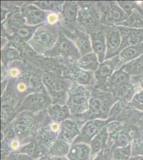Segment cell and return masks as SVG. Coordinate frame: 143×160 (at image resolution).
<instances>
[{
  "label": "cell",
  "mask_w": 143,
  "mask_h": 160,
  "mask_svg": "<svg viewBox=\"0 0 143 160\" xmlns=\"http://www.w3.org/2000/svg\"><path fill=\"white\" fill-rule=\"evenodd\" d=\"M91 91V96L89 100V109L84 114L75 117L77 121L105 118L109 114V112L113 105L118 101L112 93L101 91L94 88H89Z\"/></svg>",
  "instance_id": "6da1fadb"
},
{
  "label": "cell",
  "mask_w": 143,
  "mask_h": 160,
  "mask_svg": "<svg viewBox=\"0 0 143 160\" xmlns=\"http://www.w3.org/2000/svg\"><path fill=\"white\" fill-rule=\"evenodd\" d=\"M42 80L53 104L64 105L68 98V91L74 82L55 72H43Z\"/></svg>",
  "instance_id": "7a4b0ae2"
},
{
  "label": "cell",
  "mask_w": 143,
  "mask_h": 160,
  "mask_svg": "<svg viewBox=\"0 0 143 160\" xmlns=\"http://www.w3.org/2000/svg\"><path fill=\"white\" fill-rule=\"evenodd\" d=\"M60 33V25L44 24L37 28L28 43L38 55H43L54 47Z\"/></svg>",
  "instance_id": "3957f363"
},
{
  "label": "cell",
  "mask_w": 143,
  "mask_h": 160,
  "mask_svg": "<svg viewBox=\"0 0 143 160\" xmlns=\"http://www.w3.org/2000/svg\"><path fill=\"white\" fill-rule=\"evenodd\" d=\"M79 7L77 25L79 29L90 35L103 26L96 2L78 1Z\"/></svg>",
  "instance_id": "277c9868"
},
{
  "label": "cell",
  "mask_w": 143,
  "mask_h": 160,
  "mask_svg": "<svg viewBox=\"0 0 143 160\" xmlns=\"http://www.w3.org/2000/svg\"><path fill=\"white\" fill-rule=\"evenodd\" d=\"M47 111L38 115L27 111L20 112L10 124L15 130L17 139L21 142L34 133L39 128V123L46 121L44 117Z\"/></svg>",
  "instance_id": "5b68a950"
},
{
  "label": "cell",
  "mask_w": 143,
  "mask_h": 160,
  "mask_svg": "<svg viewBox=\"0 0 143 160\" xmlns=\"http://www.w3.org/2000/svg\"><path fill=\"white\" fill-rule=\"evenodd\" d=\"M91 91L89 88L74 83L68 91L66 105L71 115L76 117L84 114L89 109Z\"/></svg>",
  "instance_id": "8992f818"
},
{
  "label": "cell",
  "mask_w": 143,
  "mask_h": 160,
  "mask_svg": "<svg viewBox=\"0 0 143 160\" xmlns=\"http://www.w3.org/2000/svg\"><path fill=\"white\" fill-rule=\"evenodd\" d=\"M96 5L100 15V23L105 26H118L128 16L114 1H97Z\"/></svg>",
  "instance_id": "52a82bcc"
},
{
  "label": "cell",
  "mask_w": 143,
  "mask_h": 160,
  "mask_svg": "<svg viewBox=\"0 0 143 160\" xmlns=\"http://www.w3.org/2000/svg\"><path fill=\"white\" fill-rule=\"evenodd\" d=\"M43 55L52 58L69 59L75 62H76L82 57L75 44L66 37L62 31L59 38L54 47Z\"/></svg>",
  "instance_id": "ba28073f"
},
{
  "label": "cell",
  "mask_w": 143,
  "mask_h": 160,
  "mask_svg": "<svg viewBox=\"0 0 143 160\" xmlns=\"http://www.w3.org/2000/svg\"><path fill=\"white\" fill-rule=\"evenodd\" d=\"M53 105V101L47 90L40 92L32 93L23 99L17 114L23 111L41 113L47 111Z\"/></svg>",
  "instance_id": "9c48e42d"
},
{
  "label": "cell",
  "mask_w": 143,
  "mask_h": 160,
  "mask_svg": "<svg viewBox=\"0 0 143 160\" xmlns=\"http://www.w3.org/2000/svg\"><path fill=\"white\" fill-rule=\"evenodd\" d=\"M60 29L62 33L75 44L82 57L93 52L90 35L79 29L77 24L71 25L62 22Z\"/></svg>",
  "instance_id": "30bf717a"
},
{
  "label": "cell",
  "mask_w": 143,
  "mask_h": 160,
  "mask_svg": "<svg viewBox=\"0 0 143 160\" xmlns=\"http://www.w3.org/2000/svg\"><path fill=\"white\" fill-rule=\"evenodd\" d=\"M62 75L74 83L88 88H94L96 84L94 72L81 69L75 64H69L62 69Z\"/></svg>",
  "instance_id": "8fae6325"
},
{
  "label": "cell",
  "mask_w": 143,
  "mask_h": 160,
  "mask_svg": "<svg viewBox=\"0 0 143 160\" xmlns=\"http://www.w3.org/2000/svg\"><path fill=\"white\" fill-rule=\"evenodd\" d=\"M123 65L119 56L105 60L100 63L97 69L94 72L96 80L94 88L100 89L103 87L114 72L120 69Z\"/></svg>",
  "instance_id": "7c38bea8"
},
{
  "label": "cell",
  "mask_w": 143,
  "mask_h": 160,
  "mask_svg": "<svg viewBox=\"0 0 143 160\" xmlns=\"http://www.w3.org/2000/svg\"><path fill=\"white\" fill-rule=\"evenodd\" d=\"M22 102L7 90L2 93L1 114L2 128L15 117Z\"/></svg>",
  "instance_id": "4fadbf2b"
},
{
  "label": "cell",
  "mask_w": 143,
  "mask_h": 160,
  "mask_svg": "<svg viewBox=\"0 0 143 160\" xmlns=\"http://www.w3.org/2000/svg\"><path fill=\"white\" fill-rule=\"evenodd\" d=\"M20 12L25 20L26 25L39 26L46 24L49 12L43 11L31 3H24L20 8Z\"/></svg>",
  "instance_id": "5bb4252c"
},
{
  "label": "cell",
  "mask_w": 143,
  "mask_h": 160,
  "mask_svg": "<svg viewBox=\"0 0 143 160\" xmlns=\"http://www.w3.org/2000/svg\"><path fill=\"white\" fill-rule=\"evenodd\" d=\"M106 42V54L105 60L119 56L121 52V37L117 26H103Z\"/></svg>",
  "instance_id": "9a60e30c"
},
{
  "label": "cell",
  "mask_w": 143,
  "mask_h": 160,
  "mask_svg": "<svg viewBox=\"0 0 143 160\" xmlns=\"http://www.w3.org/2000/svg\"><path fill=\"white\" fill-rule=\"evenodd\" d=\"M106 122L107 121H106L100 119L88 121L82 128L80 135L75 139L73 144L79 142H83L85 144L90 143L94 137L98 135L103 129Z\"/></svg>",
  "instance_id": "2e32d148"
},
{
  "label": "cell",
  "mask_w": 143,
  "mask_h": 160,
  "mask_svg": "<svg viewBox=\"0 0 143 160\" xmlns=\"http://www.w3.org/2000/svg\"><path fill=\"white\" fill-rule=\"evenodd\" d=\"M121 37V51L130 46L143 42V29H136L125 26H117Z\"/></svg>",
  "instance_id": "e0dca14e"
},
{
  "label": "cell",
  "mask_w": 143,
  "mask_h": 160,
  "mask_svg": "<svg viewBox=\"0 0 143 160\" xmlns=\"http://www.w3.org/2000/svg\"><path fill=\"white\" fill-rule=\"evenodd\" d=\"M103 26L99 31L93 32L89 35L93 52L97 55L100 64L105 60L107 50Z\"/></svg>",
  "instance_id": "ac0fdd59"
},
{
  "label": "cell",
  "mask_w": 143,
  "mask_h": 160,
  "mask_svg": "<svg viewBox=\"0 0 143 160\" xmlns=\"http://www.w3.org/2000/svg\"><path fill=\"white\" fill-rule=\"evenodd\" d=\"M59 132L60 131L53 129L50 124H48L39 129L36 133L35 138L38 144L48 152L50 148L58 139Z\"/></svg>",
  "instance_id": "d6986e66"
},
{
  "label": "cell",
  "mask_w": 143,
  "mask_h": 160,
  "mask_svg": "<svg viewBox=\"0 0 143 160\" xmlns=\"http://www.w3.org/2000/svg\"><path fill=\"white\" fill-rule=\"evenodd\" d=\"M130 75L124 71L122 66L115 71L100 90L112 93L116 88L131 82Z\"/></svg>",
  "instance_id": "ffe728a7"
},
{
  "label": "cell",
  "mask_w": 143,
  "mask_h": 160,
  "mask_svg": "<svg viewBox=\"0 0 143 160\" xmlns=\"http://www.w3.org/2000/svg\"><path fill=\"white\" fill-rule=\"evenodd\" d=\"M80 133L78 122L67 119L61 123L58 139L70 144L73 142Z\"/></svg>",
  "instance_id": "44dd1931"
},
{
  "label": "cell",
  "mask_w": 143,
  "mask_h": 160,
  "mask_svg": "<svg viewBox=\"0 0 143 160\" xmlns=\"http://www.w3.org/2000/svg\"><path fill=\"white\" fill-rule=\"evenodd\" d=\"M79 9V7L78 2L72 1H65L60 13L63 22L71 25H76Z\"/></svg>",
  "instance_id": "7402d4cb"
},
{
  "label": "cell",
  "mask_w": 143,
  "mask_h": 160,
  "mask_svg": "<svg viewBox=\"0 0 143 160\" xmlns=\"http://www.w3.org/2000/svg\"><path fill=\"white\" fill-rule=\"evenodd\" d=\"M39 26H31L24 25L14 31L13 34L6 38L8 42L28 43L34 34Z\"/></svg>",
  "instance_id": "603a6c76"
},
{
  "label": "cell",
  "mask_w": 143,
  "mask_h": 160,
  "mask_svg": "<svg viewBox=\"0 0 143 160\" xmlns=\"http://www.w3.org/2000/svg\"><path fill=\"white\" fill-rule=\"evenodd\" d=\"M91 154V149L89 146L79 142L72 144L67 155L69 160H89Z\"/></svg>",
  "instance_id": "cb8c5ba5"
},
{
  "label": "cell",
  "mask_w": 143,
  "mask_h": 160,
  "mask_svg": "<svg viewBox=\"0 0 143 160\" xmlns=\"http://www.w3.org/2000/svg\"><path fill=\"white\" fill-rule=\"evenodd\" d=\"M47 113L51 120L58 123L70 118L72 115L66 105L53 104L47 109Z\"/></svg>",
  "instance_id": "d4e9b609"
},
{
  "label": "cell",
  "mask_w": 143,
  "mask_h": 160,
  "mask_svg": "<svg viewBox=\"0 0 143 160\" xmlns=\"http://www.w3.org/2000/svg\"><path fill=\"white\" fill-rule=\"evenodd\" d=\"M143 55V42H142L124 49L120 52L119 56L122 63L125 65Z\"/></svg>",
  "instance_id": "484cf974"
},
{
  "label": "cell",
  "mask_w": 143,
  "mask_h": 160,
  "mask_svg": "<svg viewBox=\"0 0 143 160\" xmlns=\"http://www.w3.org/2000/svg\"><path fill=\"white\" fill-rule=\"evenodd\" d=\"M17 152L26 154L34 159L40 158L48 153L38 144L35 138L31 140L29 143L19 148Z\"/></svg>",
  "instance_id": "4316f807"
},
{
  "label": "cell",
  "mask_w": 143,
  "mask_h": 160,
  "mask_svg": "<svg viewBox=\"0 0 143 160\" xmlns=\"http://www.w3.org/2000/svg\"><path fill=\"white\" fill-rule=\"evenodd\" d=\"M78 68L84 71L94 72L97 69L100 65L98 57L94 52L81 57L75 63Z\"/></svg>",
  "instance_id": "83f0119b"
},
{
  "label": "cell",
  "mask_w": 143,
  "mask_h": 160,
  "mask_svg": "<svg viewBox=\"0 0 143 160\" xmlns=\"http://www.w3.org/2000/svg\"><path fill=\"white\" fill-rule=\"evenodd\" d=\"M24 60L22 58L20 52L15 48L5 46L1 50V61L2 66L7 69L10 62L15 60Z\"/></svg>",
  "instance_id": "f1b7e54d"
},
{
  "label": "cell",
  "mask_w": 143,
  "mask_h": 160,
  "mask_svg": "<svg viewBox=\"0 0 143 160\" xmlns=\"http://www.w3.org/2000/svg\"><path fill=\"white\" fill-rule=\"evenodd\" d=\"M120 26L136 29H143V10H135L128 18L118 26Z\"/></svg>",
  "instance_id": "f546056e"
},
{
  "label": "cell",
  "mask_w": 143,
  "mask_h": 160,
  "mask_svg": "<svg viewBox=\"0 0 143 160\" xmlns=\"http://www.w3.org/2000/svg\"><path fill=\"white\" fill-rule=\"evenodd\" d=\"M107 137L106 129V128H103L91 140L90 142L91 149V158H94L96 155L104 148Z\"/></svg>",
  "instance_id": "4dcf8cb0"
},
{
  "label": "cell",
  "mask_w": 143,
  "mask_h": 160,
  "mask_svg": "<svg viewBox=\"0 0 143 160\" xmlns=\"http://www.w3.org/2000/svg\"><path fill=\"white\" fill-rule=\"evenodd\" d=\"M122 68L131 76L143 75V55L123 65Z\"/></svg>",
  "instance_id": "1f68e13d"
},
{
  "label": "cell",
  "mask_w": 143,
  "mask_h": 160,
  "mask_svg": "<svg viewBox=\"0 0 143 160\" xmlns=\"http://www.w3.org/2000/svg\"><path fill=\"white\" fill-rule=\"evenodd\" d=\"M70 148L69 143L58 139L49 149L48 155L49 157H64L68 154Z\"/></svg>",
  "instance_id": "d6a6232c"
},
{
  "label": "cell",
  "mask_w": 143,
  "mask_h": 160,
  "mask_svg": "<svg viewBox=\"0 0 143 160\" xmlns=\"http://www.w3.org/2000/svg\"><path fill=\"white\" fill-rule=\"evenodd\" d=\"M65 1H40L32 2L40 9L46 12L61 13L62 7Z\"/></svg>",
  "instance_id": "836d02e7"
},
{
  "label": "cell",
  "mask_w": 143,
  "mask_h": 160,
  "mask_svg": "<svg viewBox=\"0 0 143 160\" xmlns=\"http://www.w3.org/2000/svg\"><path fill=\"white\" fill-rule=\"evenodd\" d=\"M120 7L129 16L135 10H143L140 3L132 1H116Z\"/></svg>",
  "instance_id": "e575fe53"
},
{
  "label": "cell",
  "mask_w": 143,
  "mask_h": 160,
  "mask_svg": "<svg viewBox=\"0 0 143 160\" xmlns=\"http://www.w3.org/2000/svg\"><path fill=\"white\" fill-rule=\"evenodd\" d=\"M5 160H34V159L25 153L13 152Z\"/></svg>",
  "instance_id": "d590c367"
},
{
  "label": "cell",
  "mask_w": 143,
  "mask_h": 160,
  "mask_svg": "<svg viewBox=\"0 0 143 160\" xmlns=\"http://www.w3.org/2000/svg\"><path fill=\"white\" fill-rule=\"evenodd\" d=\"M11 146L10 145L9 142L5 140L2 139L1 142V158L2 160H5L11 153Z\"/></svg>",
  "instance_id": "8d00e7d4"
},
{
  "label": "cell",
  "mask_w": 143,
  "mask_h": 160,
  "mask_svg": "<svg viewBox=\"0 0 143 160\" xmlns=\"http://www.w3.org/2000/svg\"><path fill=\"white\" fill-rule=\"evenodd\" d=\"M132 103L137 106H143V90L136 93L132 98Z\"/></svg>",
  "instance_id": "74e56055"
},
{
  "label": "cell",
  "mask_w": 143,
  "mask_h": 160,
  "mask_svg": "<svg viewBox=\"0 0 143 160\" xmlns=\"http://www.w3.org/2000/svg\"><path fill=\"white\" fill-rule=\"evenodd\" d=\"M131 81L137 87L139 91L143 90V75L131 76Z\"/></svg>",
  "instance_id": "f35d334b"
},
{
  "label": "cell",
  "mask_w": 143,
  "mask_h": 160,
  "mask_svg": "<svg viewBox=\"0 0 143 160\" xmlns=\"http://www.w3.org/2000/svg\"><path fill=\"white\" fill-rule=\"evenodd\" d=\"M94 160H107V159L105 158V156L100 154L96 157V158H94Z\"/></svg>",
  "instance_id": "ab89813d"
},
{
  "label": "cell",
  "mask_w": 143,
  "mask_h": 160,
  "mask_svg": "<svg viewBox=\"0 0 143 160\" xmlns=\"http://www.w3.org/2000/svg\"><path fill=\"white\" fill-rule=\"evenodd\" d=\"M38 160H51V158L50 157H49V155H45L43 157L40 158Z\"/></svg>",
  "instance_id": "60d3db41"
},
{
  "label": "cell",
  "mask_w": 143,
  "mask_h": 160,
  "mask_svg": "<svg viewBox=\"0 0 143 160\" xmlns=\"http://www.w3.org/2000/svg\"><path fill=\"white\" fill-rule=\"evenodd\" d=\"M51 160H67L64 157H53L51 158Z\"/></svg>",
  "instance_id": "b9f144b4"
},
{
  "label": "cell",
  "mask_w": 143,
  "mask_h": 160,
  "mask_svg": "<svg viewBox=\"0 0 143 160\" xmlns=\"http://www.w3.org/2000/svg\"><path fill=\"white\" fill-rule=\"evenodd\" d=\"M140 5H141V6L142 7V8H143V2H141V3H140Z\"/></svg>",
  "instance_id": "7bdbcfd3"
}]
</instances>
